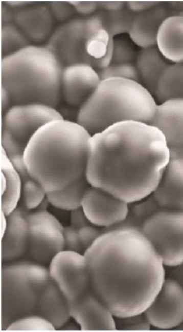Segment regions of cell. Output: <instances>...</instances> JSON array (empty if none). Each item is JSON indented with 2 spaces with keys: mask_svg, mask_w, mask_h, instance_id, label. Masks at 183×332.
Returning <instances> with one entry per match:
<instances>
[{
  "mask_svg": "<svg viewBox=\"0 0 183 332\" xmlns=\"http://www.w3.org/2000/svg\"><path fill=\"white\" fill-rule=\"evenodd\" d=\"M83 254L94 289L115 318L143 313L166 279L160 257L140 229L103 232Z\"/></svg>",
  "mask_w": 183,
  "mask_h": 332,
  "instance_id": "obj_1",
  "label": "cell"
},
{
  "mask_svg": "<svg viewBox=\"0 0 183 332\" xmlns=\"http://www.w3.org/2000/svg\"><path fill=\"white\" fill-rule=\"evenodd\" d=\"M169 158L157 128L125 121L91 136L85 177L90 185L131 204L152 193Z\"/></svg>",
  "mask_w": 183,
  "mask_h": 332,
  "instance_id": "obj_2",
  "label": "cell"
},
{
  "mask_svg": "<svg viewBox=\"0 0 183 332\" xmlns=\"http://www.w3.org/2000/svg\"><path fill=\"white\" fill-rule=\"evenodd\" d=\"M91 135L77 122H50L32 137L24 158L30 175L47 193L85 175Z\"/></svg>",
  "mask_w": 183,
  "mask_h": 332,
  "instance_id": "obj_3",
  "label": "cell"
},
{
  "mask_svg": "<svg viewBox=\"0 0 183 332\" xmlns=\"http://www.w3.org/2000/svg\"><path fill=\"white\" fill-rule=\"evenodd\" d=\"M63 66L47 46L30 45L3 56L1 87L12 104L41 103L55 107L61 97Z\"/></svg>",
  "mask_w": 183,
  "mask_h": 332,
  "instance_id": "obj_4",
  "label": "cell"
},
{
  "mask_svg": "<svg viewBox=\"0 0 183 332\" xmlns=\"http://www.w3.org/2000/svg\"><path fill=\"white\" fill-rule=\"evenodd\" d=\"M156 106L154 95L140 82L108 78L80 107L77 122L93 135L125 121L150 123Z\"/></svg>",
  "mask_w": 183,
  "mask_h": 332,
  "instance_id": "obj_5",
  "label": "cell"
},
{
  "mask_svg": "<svg viewBox=\"0 0 183 332\" xmlns=\"http://www.w3.org/2000/svg\"><path fill=\"white\" fill-rule=\"evenodd\" d=\"M112 41L103 10L65 21L53 31L45 46L64 66L82 63L99 70L111 62Z\"/></svg>",
  "mask_w": 183,
  "mask_h": 332,
  "instance_id": "obj_6",
  "label": "cell"
},
{
  "mask_svg": "<svg viewBox=\"0 0 183 332\" xmlns=\"http://www.w3.org/2000/svg\"><path fill=\"white\" fill-rule=\"evenodd\" d=\"M49 268L32 260L4 263L1 269V330L37 314L41 294L51 280Z\"/></svg>",
  "mask_w": 183,
  "mask_h": 332,
  "instance_id": "obj_7",
  "label": "cell"
},
{
  "mask_svg": "<svg viewBox=\"0 0 183 332\" xmlns=\"http://www.w3.org/2000/svg\"><path fill=\"white\" fill-rule=\"evenodd\" d=\"M142 231L165 266L183 263V210H159L144 222Z\"/></svg>",
  "mask_w": 183,
  "mask_h": 332,
  "instance_id": "obj_8",
  "label": "cell"
},
{
  "mask_svg": "<svg viewBox=\"0 0 183 332\" xmlns=\"http://www.w3.org/2000/svg\"><path fill=\"white\" fill-rule=\"evenodd\" d=\"M49 269L69 308L81 303L95 292L83 253L63 250L52 259Z\"/></svg>",
  "mask_w": 183,
  "mask_h": 332,
  "instance_id": "obj_9",
  "label": "cell"
},
{
  "mask_svg": "<svg viewBox=\"0 0 183 332\" xmlns=\"http://www.w3.org/2000/svg\"><path fill=\"white\" fill-rule=\"evenodd\" d=\"M29 259L42 264L50 263L64 250L63 228L53 214L46 210L28 211Z\"/></svg>",
  "mask_w": 183,
  "mask_h": 332,
  "instance_id": "obj_10",
  "label": "cell"
},
{
  "mask_svg": "<svg viewBox=\"0 0 183 332\" xmlns=\"http://www.w3.org/2000/svg\"><path fill=\"white\" fill-rule=\"evenodd\" d=\"M63 119L55 107L41 103L12 104L4 113L2 127L27 144L42 126L51 121Z\"/></svg>",
  "mask_w": 183,
  "mask_h": 332,
  "instance_id": "obj_11",
  "label": "cell"
},
{
  "mask_svg": "<svg viewBox=\"0 0 183 332\" xmlns=\"http://www.w3.org/2000/svg\"><path fill=\"white\" fill-rule=\"evenodd\" d=\"M150 324L162 330L177 329L183 323V287L166 279L153 301L143 313Z\"/></svg>",
  "mask_w": 183,
  "mask_h": 332,
  "instance_id": "obj_12",
  "label": "cell"
},
{
  "mask_svg": "<svg viewBox=\"0 0 183 332\" xmlns=\"http://www.w3.org/2000/svg\"><path fill=\"white\" fill-rule=\"evenodd\" d=\"M129 204L104 190L89 185L81 207L91 224L105 228L123 221L129 212Z\"/></svg>",
  "mask_w": 183,
  "mask_h": 332,
  "instance_id": "obj_13",
  "label": "cell"
},
{
  "mask_svg": "<svg viewBox=\"0 0 183 332\" xmlns=\"http://www.w3.org/2000/svg\"><path fill=\"white\" fill-rule=\"evenodd\" d=\"M100 81L98 71L88 64L65 66L61 79V97L68 104L80 107Z\"/></svg>",
  "mask_w": 183,
  "mask_h": 332,
  "instance_id": "obj_14",
  "label": "cell"
},
{
  "mask_svg": "<svg viewBox=\"0 0 183 332\" xmlns=\"http://www.w3.org/2000/svg\"><path fill=\"white\" fill-rule=\"evenodd\" d=\"M169 152V162L152 194L162 209L183 210V151Z\"/></svg>",
  "mask_w": 183,
  "mask_h": 332,
  "instance_id": "obj_15",
  "label": "cell"
},
{
  "mask_svg": "<svg viewBox=\"0 0 183 332\" xmlns=\"http://www.w3.org/2000/svg\"><path fill=\"white\" fill-rule=\"evenodd\" d=\"M149 124L162 133L169 150L183 151V99H169L157 105Z\"/></svg>",
  "mask_w": 183,
  "mask_h": 332,
  "instance_id": "obj_16",
  "label": "cell"
},
{
  "mask_svg": "<svg viewBox=\"0 0 183 332\" xmlns=\"http://www.w3.org/2000/svg\"><path fill=\"white\" fill-rule=\"evenodd\" d=\"M28 210L18 207L7 217V226L1 237V259L3 263L19 259L27 254L29 245Z\"/></svg>",
  "mask_w": 183,
  "mask_h": 332,
  "instance_id": "obj_17",
  "label": "cell"
},
{
  "mask_svg": "<svg viewBox=\"0 0 183 332\" xmlns=\"http://www.w3.org/2000/svg\"><path fill=\"white\" fill-rule=\"evenodd\" d=\"M71 316L81 331H115V316L97 294L87 301L70 310Z\"/></svg>",
  "mask_w": 183,
  "mask_h": 332,
  "instance_id": "obj_18",
  "label": "cell"
},
{
  "mask_svg": "<svg viewBox=\"0 0 183 332\" xmlns=\"http://www.w3.org/2000/svg\"><path fill=\"white\" fill-rule=\"evenodd\" d=\"M14 22L31 41L40 42L53 32L54 16L50 6L38 4L27 7L13 14Z\"/></svg>",
  "mask_w": 183,
  "mask_h": 332,
  "instance_id": "obj_19",
  "label": "cell"
},
{
  "mask_svg": "<svg viewBox=\"0 0 183 332\" xmlns=\"http://www.w3.org/2000/svg\"><path fill=\"white\" fill-rule=\"evenodd\" d=\"M169 15L166 6L159 3L135 13L128 33L129 37L135 45L142 48L156 46L159 27Z\"/></svg>",
  "mask_w": 183,
  "mask_h": 332,
  "instance_id": "obj_20",
  "label": "cell"
},
{
  "mask_svg": "<svg viewBox=\"0 0 183 332\" xmlns=\"http://www.w3.org/2000/svg\"><path fill=\"white\" fill-rule=\"evenodd\" d=\"M156 46L173 63L183 62V14L168 16L158 29Z\"/></svg>",
  "mask_w": 183,
  "mask_h": 332,
  "instance_id": "obj_21",
  "label": "cell"
},
{
  "mask_svg": "<svg viewBox=\"0 0 183 332\" xmlns=\"http://www.w3.org/2000/svg\"><path fill=\"white\" fill-rule=\"evenodd\" d=\"M37 315L49 321L56 330L60 328L71 317L68 303L52 278L41 294Z\"/></svg>",
  "mask_w": 183,
  "mask_h": 332,
  "instance_id": "obj_22",
  "label": "cell"
},
{
  "mask_svg": "<svg viewBox=\"0 0 183 332\" xmlns=\"http://www.w3.org/2000/svg\"><path fill=\"white\" fill-rule=\"evenodd\" d=\"M140 83L155 96L159 80L170 65L156 46L142 48L135 59Z\"/></svg>",
  "mask_w": 183,
  "mask_h": 332,
  "instance_id": "obj_23",
  "label": "cell"
},
{
  "mask_svg": "<svg viewBox=\"0 0 183 332\" xmlns=\"http://www.w3.org/2000/svg\"><path fill=\"white\" fill-rule=\"evenodd\" d=\"M1 172L6 179V187L1 193V210L6 216L16 209L20 201L21 178L6 154L1 148Z\"/></svg>",
  "mask_w": 183,
  "mask_h": 332,
  "instance_id": "obj_24",
  "label": "cell"
},
{
  "mask_svg": "<svg viewBox=\"0 0 183 332\" xmlns=\"http://www.w3.org/2000/svg\"><path fill=\"white\" fill-rule=\"evenodd\" d=\"M89 185L85 175L60 190L47 193V198L52 206L72 211L81 207L84 193Z\"/></svg>",
  "mask_w": 183,
  "mask_h": 332,
  "instance_id": "obj_25",
  "label": "cell"
},
{
  "mask_svg": "<svg viewBox=\"0 0 183 332\" xmlns=\"http://www.w3.org/2000/svg\"><path fill=\"white\" fill-rule=\"evenodd\" d=\"M154 96L159 103L183 99V62L168 66L159 80Z\"/></svg>",
  "mask_w": 183,
  "mask_h": 332,
  "instance_id": "obj_26",
  "label": "cell"
},
{
  "mask_svg": "<svg viewBox=\"0 0 183 332\" xmlns=\"http://www.w3.org/2000/svg\"><path fill=\"white\" fill-rule=\"evenodd\" d=\"M31 41L15 22H4L2 26V52L4 56L30 45Z\"/></svg>",
  "mask_w": 183,
  "mask_h": 332,
  "instance_id": "obj_27",
  "label": "cell"
},
{
  "mask_svg": "<svg viewBox=\"0 0 183 332\" xmlns=\"http://www.w3.org/2000/svg\"><path fill=\"white\" fill-rule=\"evenodd\" d=\"M135 14L126 5L118 10L105 11V25L111 36L113 37L123 33H128Z\"/></svg>",
  "mask_w": 183,
  "mask_h": 332,
  "instance_id": "obj_28",
  "label": "cell"
},
{
  "mask_svg": "<svg viewBox=\"0 0 183 332\" xmlns=\"http://www.w3.org/2000/svg\"><path fill=\"white\" fill-rule=\"evenodd\" d=\"M21 181V206L28 211L36 209L46 198V191L31 176Z\"/></svg>",
  "mask_w": 183,
  "mask_h": 332,
  "instance_id": "obj_29",
  "label": "cell"
},
{
  "mask_svg": "<svg viewBox=\"0 0 183 332\" xmlns=\"http://www.w3.org/2000/svg\"><path fill=\"white\" fill-rule=\"evenodd\" d=\"M56 329L47 319L37 315H28L10 324L6 331H54Z\"/></svg>",
  "mask_w": 183,
  "mask_h": 332,
  "instance_id": "obj_30",
  "label": "cell"
},
{
  "mask_svg": "<svg viewBox=\"0 0 183 332\" xmlns=\"http://www.w3.org/2000/svg\"><path fill=\"white\" fill-rule=\"evenodd\" d=\"M130 37L118 35L113 37L111 63H133L138 52Z\"/></svg>",
  "mask_w": 183,
  "mask_h": 332,
  "instance_id": "obj_31",
  "label": "cell"
},
{
  "mask_svg": "<svg viewBox=\"0 0 183 332\" xmlns=\"http://www.w3.org/2000/svg\"><path fill=\"white\" fill-rule=\"evenodd\" d=\"M101 80L122 78L140 83L139 73L133 63H110L106 67L97 70Z\"/></svg>",
  "mask_w": 183,
  "mask_h": 332,
  "instance_id": "obj_32",
  "label": "cell"
},
{
  "mask_svg": "<svg viewBox=\"0 0 183 332\" xmlns=\"http://www.w3.org/2000/svg\"><path fill=\"white\" fill-rule=\"evenodd\" d=\"M131 204L130 212L144 222L162 209L152 194Z\"/></svg>",
  "mask_w": 183,
  "mask_h": 332,
  "instance_id": "obj_33",
  "label": "cell"
},
{
  "mask_svg": "<svg viewBox=\"0 0 183 332\" xmlns=\"http://www.w3.org/2000/svg\"><path fill=\"white\" fill-rule=\"evenodd\" d=\"M117 330L148 331L151 325L144 313L123 318H116Z\"/></svg>",
  "mask_w": 183,
  "mask_h": 332,
  "instance_id": "obj_34",
  "label": "cell"
},
{
  "mask_svg": "<svg viewBox=\"0 0 183 332\" xmlns=\"http://www.w3.org/2000/svg\"><path fill=\"white\" fill-rule=\"evenodd\" d=\"M27 144L14 136L6 129L2 127L1 148L8 158L24 154Z\"/></svg>",
  "mask_w": 183,
  "mask_h": 332,
  "instance_id": "obj_35",
  "label": "cell"
},
{
  "mask_svg": "<svg viewBox=\"0 0 183 332\" xmlns=\"http://www.w3.org/2000/svg\"><path fill=\"white\" fill-rule=\"evenodd\" d=\"M97 227L89 224L78 229L79 239L84 253L103 233L102 230Z\"/></svg>",
  "mask_w": 183,
  "mask_h": 332,
  "instance_id": "obj_36",
  "label": "cell"
},
{
  "mask_svg": "<svg viewBox=\"0 0 183 332\" xmlns=\"http://www.w3.org/2000/svg\"><path fill=\"white\" fill-rule=\"evenodd\" d=\"M64 250L84 253L81 246L78 229L72 225L64 226Z\"/></svg>",
  "mask_w": 183,
  "mask_h": 332,
  "instance_id": "obj_37",
  "label": "cell"
},
{
  "mask_svg": "<svg viewBox=\"0 0 183 332\" xmlns=\"http://www.w3.org/2000/svg\"><path fill=\"white\" fill-rule=\"evenodd\" d=\"M50 8L54 17L59 21H68L76 11L69 2H52Z\"/></svg>",
  "mask_w": 183,
  "mask_h": 332,
  "instance_id": "obj_38",
  "label": "cell"
},
{
  "mask_svg": "<svg viewBox=\"0 0 183 332\" xmlns=\"http://www.w3.org/2000/svg\"><path fill=\"white\" fill-rule=\"evenodd\" d=\"M70 221L71 225L77 229L91 224L87 219L81 207L71 211Z\"/></svg>",
  "mask_w": 183,
  "mask_h": 332,
  "instance_id": "obj_39",
  "label": "cell"
},
{
  "mask_svg": "<svg viewBox=\"0 0 183 332\" xmlns=\"http://www.w3.org/2000/svg\"><path fill=\"white\" fill-rule=\"evenodd\" d=\"M99 7L98 3L93 2H77L74 6L75 10L83 16L88 15L96 12L95 11Z\"/></svg>",
  "mask_w": 183,
  "mask_h": 332,
  "instance_id": "obj_40",
  "label": "cell"
},
{
  "mask_svg": "<svg viewBox=\"0 0 183 332\" xmlns=\"http://www.w3.org/2000/svg\"><path fill=\"white\" fill-rule=\"evenodd\" d=\"M158 2H129L126 3V6L135 13L146 10Z\"/></svg>",
  "mask_w": 183,
  "mask_h": 332,
  "instance_id": "obj_41",
  "label": "cell"
},
{
  "mask_svg": "<svg viewBox=\"0 0 183 332\" xmlns=\"http://www.w3.org/2000/svg\"><path fill=\"white\" fill-rule=\"evenodd\" d=\"M99 6L106 11H116L122 9L126 5L123 2H105L98 3Z\"/></svg>",
  "mask_w": 183,
  "mask_h": 332,
  "instance_id": "obj_42",
  "label": "cell"
},
{
  "mask_svg": "<svg viewBox=\"0 0 183 332\" xmlns=\"http://www.w3.org/2000/svg\"><path fill=\"white\" fill-rule=\"evenodd\" d=\"M11 99L8 92L4 88L1 87V106L2 110L4 113L11 106Z\"/></svg>",
  "mask_w": 183,
  "mask_h": 332,
  "instance_id": "obj_43",
  "label": "cell"
},
{
  "mask_svg": "<svg viewBox=\"0 0 183 332\" xmlns=\"http://www.w3.org/2000/svg\"><path fill=\"white\" fill-rule=\"evenodd\" d=\"M171 275V278L178 281L183 287V263L173 267Z\"/></svg>",
  "mask_w": 183,
  "mask_h": 332,
  "instance_id": "obj_44",
  "label": "cell"
},
{
  "mask_svg": "<svg viewBox=\"0 0 183 332\" xmlns=\"http://www.w3.org/2000/svg\"><path fill=\"white\" fill-rule=\"evenodd\" d=\"M1 237L3 235L7 226V217L1 210Z\"/></svg>",
  "mask_w": 183,
  "mask_h": 332,
  "instance_id": "obj_45",
  "label": "cell"
},
{
  "mask_svg": "<svg viewBox=\"0 0 183 332\" xmlns=\"http://www.w3.org/2000/svg\"><path fill=\"white\" fill-rule=\"evenodd\" d=\"M59 330L62 331H78L79 330L77 326L72 322H67Z\"/></svg>",
  "mask_w": 183,
  "mask_h": 332,
  "instance_id": "obj_46",
  "label": "cell"
},
{
  "mask_svg": "<svg viewBox=\"0 0 183 332\" xmlns=\"http://www.w3.org/2000/svg\"><path fill=\"white\" fill-rule=\"evenodd\" d=\"M28 3L27 2H14V1H11V2H7V4H8L10 6H22V5H25L27 4Z\"/></svg>",
  "mask_w": 183,
  "mask_h": 332,
  "instance_id": "obj_47",
  "label": "cell"
},
{
  "mask_svg": "<svg viewBox=\"0 0 183 332\" xmlns=\"http://www.w3.org/2000/svg\"><path fill=\"white\" fill-rule=\"evenodd\" d=\"M180 13L183 14V11L180 12Z\"/></svg>",
  "mask_w": 183,
  "mask_h": 332,
  "instance_id": "obj_48",
  "label": "cell"
}]
</instances>
